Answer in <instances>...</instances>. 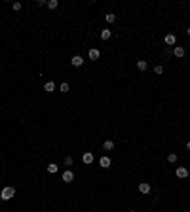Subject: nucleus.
<instances>
[{"label":"nucleus","instance_id":"nucleus-1","mask_svg":"<svg viewBox=\"0 0 190 212\" xmlns=\"http://www.w3.org/2000/svg\"><path fill=\"white\" fill-rule=\"evenodd\" d=\"M13 195H15V189H13L12 186H6L2 191H0V199H2V201H10V199H13Z\"/></svg>","mask_w":190,"mask_h":212},{"label":"nucleus","instance_id":"nucleus-2","mask_svg":"<svg viewBox=\"0 0 190 212\" xmlns=\"http://www.w3.org/2000/svg\"><path fill=\"white\" fill-rule=\"evenodd\" d=\"M61 178H63V182H65V184H70V182L74 180V172H72V171H65Z\"/></svg>","mask_w":190,"mask_h":212},{"label":"nucleus","instance_id":"nucleus-3","mask_svg":"<svg viewBox=\"0 0 190 212\" xmlns=\"http://www.w3.org/2000/svg\"><path fill=\"white\" fill-rule=\"evenodd\" d=\"M175 174H177V178H186V176H188V169L186 167H179L177 171H175Z\"/></svg>","mask_w":190,"mask_h":212},{"label":"nucleus","instance_id":"nucleus-4","mask_svg":"<svg viewBox=\"0 0 190 212\" xmlns=\"http://www.w3.org/2000/svg\"><path fill=\"white\" fill-rule=\"evenodd\" d=\"M99 57H101V51H99L97 47H91V49H89V59H91V61H97Z\"/></svg>","mask_w":190,"mask_h":212},{"label":"nucleus","instance_id":"nucleus-5","mask_svg":"<svg viewBox=\"0 0 190 212\" xmlns=\"http://www.w3.org/2000/svg\"><path fill=\"white\" fill-rule=\"evenodd\" d=\"M82 161H84L86 165H91V163H93V153H91V152H86V153L82 155Z\"/></svg>","mask_w":190,"mask_h":212},{"label":"nucleus","instance_id":"nucleus-6","mask_svg":"<svg viewBox=\"0 0 190 212\" xmlns=\"http://www.w3.org/2000/svg\"><path fill=\"white\" fill-rule=\"evenodd\" d=\"M70 65H72V66H82L84 65V59L80 57V55H74V57L70 59Z\"/></svg>","mask_w":190,"mask_h":212},{"label":"nucleus","instance_id":"nucleus-7","mask_svg":"<svg viewBox=\"0 0 190 212\" xmlns=\"http://www.w3.org/2000/svg\"><path fill=\"white\" fill-rule=\"evenodd\" d=\"M139 191L141 193H150V184L148 182H141L139 184Z\"/></svg>","mask_w":190,"mask_h":212},{"label":"nucleus","instance_id":"nucleus-8","mask_svg":"<svg viewBox=\"0 0 190 212\" xmlns=\"http://www.w3.org/2000/svg\"><path fill=\"white\" fill-rule=\"evenodd\" d=\"M99 165H101L103 169H108V167H110V157H108V155H103V157L99 159Z\"/></svg>","mask_w":190,"mask_h":212},{"label":"nucleus","instance_id":"nucleus-9","mask_svg":"<svg viewBox=\"0 0 190 212\" xmlns=\"http://www.w3.org/2000/svg\"><path fill=\"white\" fill-rule=\"evenodd\" d=\"M185 53H186V51H185V47H181V46H177V47L173 49V55H175V57H179V59H181V57H185Z\"/></svg>","mask_w":190,"mask_h":212},{"label":"nucleus","instance_id":"nucleus-10","mask_svg":"<svg viewBox=\"0 0 190 212\" xmlns=\"http://www.w3.org/2000/svg\"><path fill=\"white\" fill-rule=\"evenodd\" d=\"M175 42H177V36H175V34H167L165 36V44L167 46H175Z\"/></svg>","mask_w":190,"mask_h":212},{"label":"nucleus","instance_id":"nucleus-11","mask_svg":"<svg viewBox=\"0 0 190 212\" xmlns=\"http://www.w3.org/2000/svg\"><path fill=\"white\" fill-rule=\"evenodd\" d=\"M44 91H48V93H52V91H55V83L50 80V82H46L44 83Z\"/></svg>","mask_w":190,"mask_h":212},{"label":"nucleus","instance_id":"nucleus-12","mask_svg":"<svg viewBox=\"0 0 190 212\" xmlns=\"http://www.w3.org/2000/svg\"><path fill=\"white\" fill-rule=\"evenodd\" d=\"M137 68L141 70V72H145V70L148 68V63H146V61H137Z\"/></svg>","mask_w":190,"mask_h":212},{"label":"nucleus","instance_id":"nucleus-13","mask_svg":"<svg viewBox=\"0 0 190 212\" xmlns=\"http://www.w3.org/2000/svg\"><path fill=\"white\" fill-rule=\"evenodd\" d=\"M103 148L107 152H110V150H114V142H112V140H105V144H103Z\"/></svg>","mask_w":190,"mask_h":212},{"label":"nucleus","instance_id":"nucleus-14","mask_svg":"<svg viewBox=\"0 0 190 212\" xmlns=\"http://www.w3.org/2000/svg\"><path fill=\"white\" fill-rule=\"evenodd\" d=\"M110 34H112V32H110L108 29H103V31H101V40H110Z\"/></svg>","mask_w":190,"mask_h":212},{"label":"nucleus","instance_id":"nucleus-15","mask_svg":"<svg viewBox=\"0 0 190 212\" xmlns=\"http://www.w3.org/2000/svg\"><path fill=\"white\" fill-rule=\"evenodd\" d=\"M105 21H107V23H114L116 15H114V13H107V15H105Z\"/></svg>","mask_w":190,"mask_h":212},{"label":"nucleus","instance_id":"nucleus-16","mask_svg":"<svg viewBox=\"0 0 190 212\" xmlns=\"http://www.w3.org/2000/svg\"><path fill=\"white\" fill-rule=\"evenodd\" d=\"M68 89H70V85H68L67 82H63V83H61V87H59V91H61V93H67Z\"/></svg>","mask_w":190,"mask_h":212},{"label":"nucleus","instance_id":"nucleus-17","mask_svg":"<svg viewBox=\"0 0 190 212\" xmlns=\"http://www.w3.org/2000/svg\"><path fill=\"white\" fill-rule=\"evenodd\" d=\"M48 172L55 174V172H57V165H55V163H50V165H48Z\"/></svg>","mask_w":190,"mask_h":212},{"label":"nucleus","instance_id":"nucleus-18","mask_svg":"<svg viewBox=\"0 0 190 212\" xmlns=\"http://www.w3.org/2000/svg\"><path fill=\"white\" fill-rule=\"evenodd\" d=\"M57 4H59L57 0H50V2H48L46 6H48V8H50V10H55V8H57Z\"/></svg>","mask_w":190,"mask_h":212},{"label":"nucleus","instance_id":"nucleus-19","mask_svg":"<svg viewBox=\"0 0 190 212\" xmlns=\"http://www.w3.org/2000/svg\"><path fill=\"white\" fill-rule=\"evenodd\" d=\"M167 161L169 163H177V153H169L167 155Z\"/></svg>","mask_w":190,"mask_h":212},{"label":"nucleus","instance_id":"nucleus-20","mask_svg":"<svg viewBox=\"0 0 190 212\" xmlns=\"http://www.w3.org/2000/svg\"><path fill=\"white\" fill-rule=\"evenodd\" d=\"M65 165H67V167L72 165V157H70V155H67V157H65Z\"/></svg>","mask_w":190,"mask_h":212},{"label":"nucleus","instance_id":"nucleus-21","mask_svg":"<svg viewBox=\"0 0 190 212\" xmlns=\"http://www.w3.org/2000/svg\"><path fill=\"white\" fill-rule=\"evenodd\" d=\"M154 72H156V74H164V66H156V68H154Z\"/></svg>","mask_w":190,"mask_h":212},{"label":"nucleus","instance_id":"nucleus-22","mask_svg":"<svg viewBox=\"0 0 190 212\" xmlns=\"http://www.w3.org/2000/svg\"><path fill=\"white\" fill-rule=\"evenodd\" d=\"M13 10L19 11V10H21V2H13Z\"/></svg>","mask_w":190,"mask_h":212},{"label":"nucleus","instance_id":"nucleus-23","mask_svg":"<svg viewBox=\"0 0 190 212\" xmlns=\"http://www.w3.org/2000/svg\"><path fill=\"white\" fill-rule=\"evenodd\" d=\"M186 150H188V152H190V142H186Z\"/></svg>","mask_w":190,"mask_h":212},{"label":"nucleus","instance_id":"nucleus-24","mask_svg":"<svg viewBox=\"0 0 190 212\" xmlns=\"http://www.w3.org/2000/svg\"><path fill=\"white\" fill-rule=\"evenodd\" d=\"M186 32H188V36H190V27H188V31H186Z\"/></svg>","mask_w":190,"mask_h":212},{"label":"nucleus","instance_id":"nucleus-25","mask_svg":"<svg viewBox=\"0 0 190 212\" xmlns=\"http://www.w3.org/2000/svg\"><path fill=\"white\" fill-rule=\"evenodd\" d=\"M188 212H190V210H188Z\"/></svg>","mask_w":190,"mask_h":212}]
</instances>
